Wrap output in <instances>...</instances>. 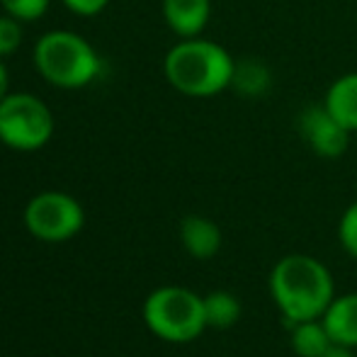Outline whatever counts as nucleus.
Returning a JSON list of instances; mask_svg holds the SVG:
<instances>
[{
    "label": "nucleus",
    "instance_id": "14",
    "mask_svg": "<svg viewBox=\"0 0 357 357\" xmlns=\"http://www.w3.org/2000/svg\"><path fill=\"white\" fill-rule=\"evenodd\" d=\"M49 3H52V0H0L5 13L13 15L20 22L39 20L49 10Z\"/></svg>",
    "mask_w": 357,
    "mask_h": 357
},
{
    "label": "nucleus",
    "instance_id": "15",
    "mask_svg": "<svg viewBox=\"0 0 357 357\" xmlns=\"http://www.w3.org/2000/svg\"><path fill=\"white\" fill-rule=\"evenodd\" d=\"M338 238H340V245L345 248V253L353 255L357 260V199L345 209L343 216H340Z\"/></svg>",
    "mask_w": 357,
    "mask_h": 357
},
{
    "label": "nucleus",
    "instance_id": "1",
    "mask_svg": "<svg viewBox=\"0 0 357 357\" xmlns=\"http://www.w3.org/2000/svg\"><path fill=\"white\" fill-rule=\"evenodd\" d=\"M270 296L284 324L321 319L335 299V287L328 268L311 255H287L270 273Z\"/></svg>",
    "mask_w": 357,
    "mask_h": 357
},
{
    "label": "nucleus",
    "instance_id": "9",
    "mask_svg": "<svg viewBox=\"0 0 357 357\" xmlns=\"http://www.w3.org/2000/svg\"><path fill=\"white\" fill-rule=\"evenodd\" d=\"M180 241H183V248L192 258L209 260L221 248V231L207 216L190 214L180 221Z\"/></svg>",
    "mask_w": 357,
    "mask_h": 357
},
{
    "label": "nucleus",
    "instance_id": "17",
    "mask_svg": "<svg viewBox=\"0 0 357 357\" xmlns=\"http://www.w3.org/2000/svg\"><path fill=\"white\" fill-rule=\"evenodd\" d=\"M71 13L80 15V17H93L100 15L109 5V0H61Z\"/></svg>",
    "mask_w": 357,
    "mask_h": 357
},
{
    "label": "nucleus",
    "instance_id": "6",
    "mask_svg": "<svg viewBox=\"0 0 357 357\" xmlns=\"http://www.w3.org/2000/svg\"><path fill=\"white\" fill-rule=\"evenodd\" d=\"M85 212L80 202L66 192H42L24 207V226L39 241L61 243L83 229Z\"/></svg>",
    "mask_w": 357,
    "mask_h": 357
},
{
    "label": "nucleus",
    "instance_id": "19",
    "mask_svg": "<svg viewBox=\"0 0 357 357\" xmlns=\"http://www.w3.org/2000/svg\"><path fill=\"white\" fill-rule=\"evenodd\" d=\"M8 68H5V63L0 61V100L5 98V95H8Z\"/></svg>",
    "mask_w": 357,
    "mask_h": 357
},
{
    "label": "nucleus",
    "instance_id": "10",
    "mask_svg": "<svg viewBox=\"0 0 357 357\" xmlns=\"http://www.w3.org/2000/svg\"><path fill=\"white\" fill-rule=\"evenodd\" d=\"M331 340L348 348H357V294L335 296L321 316Z\"/></svg>",
    "mask_w": 357,
    "mask_h": 357
},
{
    "label": "nucleus",
    "instance_id": "4",
    "mask_svg": "<svg viewBox=\"0 0 357 357\" xmlns=\"http://www.w3.org/2000/svg\"><path fill=\"white\" fill-rule=\"evenodd\" d=\"M144 324L168 343H190L204 328V296L185 287H158L144 301Z\"/></svg>",
    "mask_w": 357,
    "mask_h": 357
},
{
    "label": "nucleus",
    "instance_id": "5",
    "mask_svg": "<svg viewBox=\"0 0 357 357\" xmlns=\"http://www.w3.org/2000/svg\"><path fill=\"white\" fill-rule=\"evenodd\" d=\"M54 137V114L29 93H8L0 100V142L13 151H39Z\"/></svg>",
    "mask_w": 357,
    "mask_h": 357
},
{
    "label": "nucleus",
    "instance_id": "16",
    "mask_svg": "<svg viewBox=\"0 0 357 357\" xmlns=\"http://www.w3.org/2000/svg\"><path fill=\"white\" fill-rule=\"evenodd\" d=\"M20 44H22V27H20V20H15L13 15H8V13L0 15V59L17 52Z\"/></svg>",
    "mask_w": 357,
    "mask_h": 357
},
{
    "label": "nucleus",
    "instance_id": "18",
    "mask_svg": "<svg viewBox=\"0 0 357 357\" xmlns=\"http://www.w3.org/2000/svg\"><path fill=\"white\" fill-rule=\"evenodd\" d=\"M321 357H355V355H353V348H348V345L333 343Z\"/></svg>",
    "mask_w": 357,
    "mask_h": 357
},
{
    "label": "nucleus",
    "instance_id": "11",
    "mask_svg": "<svg viewBox=\"0 0 357 357\" xmlns=\"http://www.w3.org/2000/svg\"><path fill=\"white\" fill-rule=\"evenodd\" d=\"M324 107L348 129L357 132V71L343 73L328 85L324 98Z\"/></svg>",
    "mask_w": 357,
    "mask_h": 357
},
{
    "label": "nucleus",
    "instance_id": "7",
    "mask_svg": "<svg viewBox=\"0 0 357 357\" xmlns=\"http://www.w3.org/2000/svg\"><path fill=\"white\" fill-rule=\"evenodd\" d=\"M299 134L319 158L333 160L348 151L350 132L321 105H311L299 114Z\"/></svg>",
    "mask_w": 357,
    "mask_h": 357
},
{
    "label": "nucleus",
    "instance_id": "3",
    "mask_svg": "<svg viewBox=\"0 0 357 357\" xmlns=\"http://www.w3.org/2000/svg\"><path fill=\"white\" fill-rule=\"evenodd\" d=\"M34 66L47 83L78 90L98 78L100 59L88 39L68 29H54L34 44Z\"/></svg>",
    "mask_w": 357,
    "mask_h": 357
},
{
    "label": "nucleus",
    "instance_id": "13",
    "mask_svg": "<svg viewBox=\"0 0 357 357\" xmlns=\"http://www.w3.org/2000/svg\"><path fill=\"white\" fill-rule=\"evenodd\" d=\"M204 319H207V328L226 331L236 326L241 319V301L231 291L216 289L204 296Z\"/></svg>",
    "mask_w": 357,
    "mask_h": 357
},
{
    "label": "nucleus",
    "instance_id": "8",
    "mask_svg": "<svg viewBox=\"0 0 357 357\" xmlns=\"http://www.w3.org/2000/svg\"><path fill=\"white\" fill-rule=\"evenodd\" d=\"M212 17V0H163V20L180 39L199 37Z\"/></svg>",
    "mask_w": 357,
    "mask_h": 357
},
{
    "label": "nucleus",
    "instance_id": "2",
    "mask_svg": "<svg viewBox=\"0 0 357 357\" xmlns=\"http://www.w3.org/2000/svg\"><path fill=\"white\" fill-rule=\"evenodd\" d=\"M165 80L188 98H214L234 85L236 61L221 44L183 39L163 59Z\"/></svg>",
    "mask_w": 357,
    "mask_h": 357
},
{
    "label": "nucleus",
    "instance_id": "12",
    "mask_svg": "<svg viewBox=\"0 0 357 357\" xmlns=\"http://www.w3.org/2000/svg\"><path fill=\"white\" fill-rule=\"evenodd\" d=\"M291 350L299 357H321L326 350L333 345L328 331H326L324 321H301V324L291 326Z\"/></svg>",
    "mask_w": 357,
    "mask_h": 357
}]
</instances>
